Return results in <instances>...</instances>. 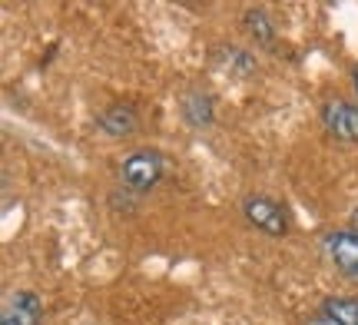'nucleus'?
I'll list each match as a JSON object with an SVG mask.
<instances>
[{
  "label": "nucleus",
  "mask_w": 358,
  "mask_h": 325,
  "mask_svg": "<svg viewBox=\"0 0 358 325\" xmlns=\"http://www.w3.org/2000/svg\"><path fill=\"white\" fill-rule=\"evenodd\" d=\"M322 127L332 133L335 140H345V143H358V106L348 100H325L322 103Z\"/></svg>",
  "instance_id": "obj_3"
},
{
  "label": "nucleus",
  "mask_w": 358,
  "mask_h": 325,
  "mask_svg": "<svg viewBox=\"0 0 358 325\" xmlns=\"http://www.w3.org/2000/svg\"><path fill=\"white\" fill-rule=\"evenodd\" d=\"M245 30L259 47H272L275 43V24L268 20L266 10H245Z\"/></svg>",
  "instance_id": "obj_9"
},
{
  "label": "nucleus",
  "mask_w": 358,
  "mask_h": 325,
  "mask_svg": "<svg viewBox=\"0 0 358 325\" xmlns=\"http://www.w3.org/2000/svg\"><path fill=\"white\" fill-rule=\"evenodd\" d=\"M243 216L249 226H256L259 233L266 236H285L289 233V216H285V209H282L279 199H272V196H245L243 199Z\"/></svg>",
  "instance_id": "obj_2"
},
{
  "label": "nucleus",
  "mask_w": 358,
  "mask_h": 325,
  "mask_svg": "<svg viewBox=\"0 0 358 325\" xmlns=\"http://www.w3.org/2000/svg\"><path fill=\"white\" fill-rule=\"evenodd\" d=\"M308 325H332V322H329V319L322 315V319H315V322H308Z\"/></svg>",
  "instance_id": "obj_13"
},
{
  "label": "nucleus",
  "mask_w": 358,
  "mask_h": 325,
  "mask_svg": "<svg viewBox=\"0 0 358 325\" xmlns=\"http://www.w3.org/2000/svg\"><path fill=\"white\" fill-rule=\"evenodd\" d=\"M100 130L113 140H129L133 133L140 130V113L129 103H113L100 113Z\"/></svg>",
  "instance_id": "obj_6"
},
{
  "label": "nucleus",
  "mask_w": 358,
  "mask_h": 325,
  "mask_svg": "<svg viewBox=\"0 0 358 325\" xmlns=\"http://www.w3.org/2000/svg\"><path fill=\"white\" fill-rule=\"evenodd\" d=\"M179 110H182V120H186L189 127H196V130H203V127L213 123V100H209V93L189 90L182 96Z\"/></svg>",
  "instance_id": "obj_7"
},
{
  "label": "nucleus",
  "mask_w": 358,
  "mask_h": 325,
  "mask_svg": "<svg viewBox=\"0 0 358 325\" xmlns=\"http://www.w3.org/2000/svg\"><path fill=\"white\" fill-rule=\"evenodd\" d=\"M322 249L338 273L358 279V233L355 229H338V233H325Z\"/></svg>",
  "instance_id": "obj_4"
},
{
  "label": "nucleus",
  "mask_w": 358,
  "mask_h": 325,
  "mask_svg": "<svg viewBox=\"0 0 358 325\" xmlns=\"http://www.w3.org/2000/svg\"><path fill=\"white\" fill-rule=\"evenodd\" d=\"M219 60H222V66H226L229 73H236V77H249V73L256 70V60H252L245 50H239V47L219 50Z\"/></svg>",
  "instance_id": "obj_10"
},
{
  "label": "nucleus",
  "mask_w": 358,
  "mask_h": 325,
  "mask_svg": "<svg viewBox=\"0 0 358 325\" xmlns=\"http://www.w3.org/2000/svg\"><path fill=\"white\" fill-rule=\"evenodd\" d=\"M352 229L358 233V209H352Z\"/></svg>",
  "instance_id": "obj_11"
},
{
  "label": "nucleus",
  "mask_w": 358,
  "mask_h": 325,
  "mask_svg": "<svg viewBox=\"0 0 358 325\" xmlns=\"http://www.w3.org/2000/svg\"><path fill=\"white\" fill-rule=\"evenodd\" d=\"M159 180H163V157L156 150H136L120 166V182L129 193H150Z\"/></svg>",
  "instance_id": "obj_1"
},
{
  "label": "nucleus",
  "mask_w": 358,
  "mask_h": 325,
  "mask_svg": "<svg viewBox=\"0 0 358 325\" xmlns=\"http://www.w3.org/2000/svg\"><path fill=\"white\" fill-rule=\"evenodd\" d=\"M322 315L332 325H358V299L352 296H332L322 302Z\"/></svg>",
  "instance_id": "obj_8"
},
{
  "label": "nucleus",
  "mask_w": 358,
  "mask_h": 325,
  "mask_svg": "<svg viewBox=\"0 0 358 325\" xmlns=\"http://www.w3.org/2000/svg\"><path fill=\"white\" fill-rule=\"evenodd\" d=\"M40 322H43V302L30 289L13 292L7 305H3V312H0V325H40Z\"/></svg>",
  "instance_id": "obj_5"
},
{
  "label": "nucleus",
  "mask_w": 358,
  "mask_h": 325,
  "mask_svg": "<svg viewBox=\"0 0 358 325\" xmlns=\"http://www.w3.org/2000/svg\"><path fill=\"white\" fill-rule=\"evenodd\" d=\"M352 87H355V93H358V66L352 70Z\"/></svg>",
  "instance_id": "obj_12"
}]
</instances>
